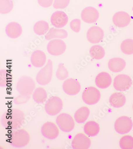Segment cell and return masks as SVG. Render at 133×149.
Segmentation results:
<instances>
[{
    "label": "cell",
    "instance_id": "obj_14",
    "mask_svg": "<svg viewBox=\"0 0 133 149\" xmlns=\"http://www.w3.org/2000/svg\"><path fill=\"white\" fill-rule=\"evenodd\" d=\"M104 37L103 30L97 26H94L89 28L87 31V39L90 43L95 44L99 43Z\"/></svg>",
    "mask_w": 133,
    "mask_h": 149
},
{
    "label": "cell",
    "instance_id": "obj_8",
    "mask_svg": "<svg viewBox=\"0 0 133 149\" xmlns=\"http://www.w3.org/2000/svg\"><path fill=\"white\" fill-rule=\"evenodd\" d=\"M133 127L132 120L127 116H122L116 120L114 124L115 131L120 134L128 133Z\"/></svg>",
    "mask_w": 133,
    "mask_h": 149
},
{
    "label": "cell",
    "instance_id": "obj_19",
    "mask_svg": "<svg viewBox=\"0 0 133 149\" xmlns=\"http://www.w3.org/2000/svg\"><path fill=\"white\" fill-rule=\"evenodd\" d=\"M45 53L42 51L36 50L32 53L31 57V63L37 68L42 67L46 62Z\"/></svg>",
    "mask_w": 133,
    "mask_h": 149
},
{
    "label": "cell",
    "instance_id": "obj_34",
    "mask_svg": "<svg viewBox=\"0 0 133 149\" xmlns=\"http://www.w3.org/2000/svg\"><path fill=\"white\" fill-rule=\"evenodd\" d=\"M30 98L29 95H23L20 94L14 100V103L17 105H20L27 103L30 100Z\"/></svg>",
    "mask_w": 133,
    "mask_h": 149
},
{
    "label": "cell",
    "instance_id": "obj_3",
    "mask_svg": "<svg viewBox=\"0 0 133 149\" xmlns=\"http://www.w3.org/2000/svg\"><path fill=\"white\" fill-rule=\"evenodd\" d=\"M52 74L53 63L51 59H49L46 65L38 72L36 77V81L39 85H46L51 82Z\"/></svg>",
    "mask_w": 133,
    "mask_h": 149
},
{
    "label": "cell",
    "instance_id": "obj_6",
    "mask_svg": "<svg viewBox=\"0 0 133 149\" xmlns=\"http://www.w3.org/2000/svg\"><path fill=\"white\" fill-rule=\"evenodd\" d=\"M8 124L12 129L16 130L19 129L23 125L25 120V114L23 111L18 109H14L7 117Z\"/></svg>",
    "mask_w": 133,
    "mask_h": 149
},
{
    "label": "cell",
    "instance_id": "obj_38",
    "mask_svg": "<svg viewBox=\"0 0 133 149\" xmlns=\"http://www.w3.org/2000/svg\"></svg>",
    "mask_w": 133,
    "mask_h": 149
},
{
    "label": "cell",
    "instance_id": "obj_13",
    "mask_svg": "<svg viewBox=\"0 0 133 149\" xmlns=\"http://www.w3.org/2000/svg\"><path fill=\"white\" fill-rule=\"evenodd\" d=\"M91 141L83 133L77 134L72 141V148L74 149H87L91 146Z\"/></svg>",
    "mask_w": 133,
    "mask_h": 149
},
{
    "label": "cell",
    "instance_id": "obj_27",
    "mask_svg": "<svg viewBox=\"0 0 133 149\" xmlns=\"http://www.w3.org/2000/svg\"><path fill=\"white\" fill-rule=\"evenodd\" d=\"M89 53L92 58L96 60L102 59L105 55L104 49L99 45L93 46L90 48Z\"/></svg>",
    "mask_w": 133,
    "mask_h": 149
},
{
    "label": "cell",
    "instance_id": "obj_7",
    "mask_svg": "<svg viewBox=\"0 0 133 149\" xmlns=\"http://www.w3.org/2000/svg\"><path fill=\"white\" fill-rule=\"evenodd\" d=\"M101 94L100 91L94 87L86 88L82 94L84 102L87 105H94L100 100Z\"/></svg>",
    "mask_w": 133,
    "mask_h": 149
},
{
    "label": "cell",
    "instance_id": "obj_31",
    "mask_svg": "<svg viewBox=\"0 0 133 149\" xmlns=\"http://www.w3.org/2000/svg\"><path fill=\"white\" fill-rule=\"evenodd\" d=\"M120 146L123 149H133V137L130 135L123 136L120 141Z\"/></svg>",
    "mask_w": 133,
    "mask_h": 149
},
{
    "label": "cell",
    "instance_id": "obj_22",
    "mask_svg": "<svg viewBox=\"0 0 133 149\" xmlns=\"http://www.w3.org/2000/svg\"><path fill=\"white\" fill-rule=\"evenodd\" d=\"M109 102L112 106L115 108H120L126 103V97L123 93L116 92L111 95Z\"/></svg>",
    "mask_w": 133,
    "mask_h": 149
},
{
    "label": "cell",
    "instance_id": "obj_37",
    "mask_svg": "<svg viewBox=\"0 0 133 149\" xmlns=\"http://www.w3.org/2000/svg\"><path fill=\"white\" fill-rule=\"evenodd\" d=\"M38 1L39 5L42 7L48 8L52 5L53 0H38Z\"/></svg>",
    "mask_w": 133,
    "mask_h": 149
},
{
    "label": "cell",
    "instance_id": "obj_33",
    "mask_svg": "<svg viewBox=\"0 0 133 149\" xmlns=\"http://www.w3.org/2000/svg\"><path fill=\"white\" fill-rule=\"evenodd\" d=\"M70 0H54V8L55 9H63L68 6Z\"/></svg>",
    "mask_w": 133,
    "mask_h": 149
},
{
    "label": "cell",
    "instance_id": "obj_4",
    "mask_svg": "<svg viewBox=\"0 0 133 149\" xmlns=\"http://www.w3.org/2000/svg\"><path fill=\"white\" fill-rule=\"evenodd\" d=\"M56 123L61 130L64 132H70L75 127L73 118L67 113H62L58 115L56 117Z\"/></svg>",
    "mask_w": 133,
    "mask_h": 149
},
{
    "label": "cell",
    "instance_id": "obj_23",
    "mask_svg": "<svg viewBox=\"0 0 133 149\" xmlns=\"http://www.w3.org/2000/svg\"><path fill=\"white\" fill-rule=\"evenodd\" d=\"M84 132L89 136L93 137L99 134L100 130L99 124L94 121L87 122L84 126Z\"/></svg>",
    "mask_w": 133,
    "mask_h": 149
},
{
    "label": "cell",
    "instance_id": "obj_35",
    "mask_svg": "<svg viewBox=\"0 0 133 149\" xmlns=\"http://www.w3.org/2000/svg\"><path fill=\"white\" fill-rule=\"evenodd\" d=\"M71 29L75 32H79L81 27V21L79 19H76L72 20L70 22Z\"/></svg>",
    "mask_w": 133,
    "mask_h": 149
},
{
    "label": "cell",
    "instance_id": "obj_5",
    "mask_svg": "<svg viewBox=\"0 0 133 149\" xmlns=\"http://www.w3.org/2000/svg\"><path fill=\"white\" fill-rule=\"evenodd\" d=\"M63 103L62 99L57 96L51 97L48 99L45 105L46 112L51 116L59 113L63 109Z\"/></svg>",
    "mask_w": 133,
    "mask_h": 149
},
{
    "label": "cell",
    "instance_id": "obj_26",
    "mask_svg": "<svg viewBox=\"0 0 133 149\" xmlns=\"http://www.w3.org/2000/svg\"><path fill=\"white\" fill-rule=\"evenodd\" d=\"M47 97L48 94L46 90L42 87L36 88L32 95V98L34 101L39 104L44 103Z\"/></svg>",
    "mask_w": 133,
    "mask_h": 149
},
{
    "label": "cell",
    "instance_id": "obj_16",
    "mask_svg": "<svg viewBox=\"0 0 133 149\" xmlns=\"http://www.w3.org/2000/svg\"><path fill=\"white\" fill-rule=\"evenodd\" d=\"M68 16L64 12L57 11L52 14L51 22L56 28H61L65 26L68 22Z\"/></svg>",
    "mask_w": 133,
    "mask_h": 149
},
{
    "label": "cell",
    "instance_id": "obj_15",
    "mask_svg": "<svg viewBox=\"0 0 133 149\" xmlns=\"http://www.w3.org/2000/svg\"><path fill=\"white\" fill-rule=\"evenodd\" d=\"M99 14L94 8L88 7L84 8L81 13V18L87 23H94L99 19Z\"/></svg>",
    "mask_w": 133,
    "mask_h": 149
},
{
    "label": "cell",
    "instance_id": "obj_12",
    "mask_svg": "<svg viewBox=\"0 0 133 149\" xmlns=\"http://www.w3.org/2000/svg\"><path fill=\"white\" fill-rule=\"evenodd\" d=\"M132 82L131 78L129 76L126 74H120L114 78L113 85L117 90L126 91L130 88Z\"/></svg>",
    "mask_w": 133,
    "mask_h": 149
},
{
    "label": "cell",
    "instance_id": "obj_2",
    "mask_svg": "<svg viewBox=\"0 0 133 149\" xmlns=\"http://www.w3.org/2000/svg\"><path fill=\"white\" fill-rule=\"evenodd\" d=\"M35 86V83L32 78L23 76L18 80L16 89L20 94L30 96L33 93Z\"/></svg>",
    "mask_w": 133,
    "mask_h": 149
},
{
    "label": "cell",
    "instance_id": "obj_17",
    "mask_svg": "<svg viewBox=\"0 0 133 149\" xmlns=\"http://www.w3.org/2000/svg\"><path fill=\"white\" fill-rule=\"evenodd\" d=\"M112 20L115 26L123 28L127 26L130 23L131 17L126 12L120 11L114 15Z\"/></svg>",
    "mask_w": 133,
    "mask_h": 149
},
{
    "label": "cell",
    "instance_id": "obj_29",
    "mask_svg": "<svg viewBox=\"0 0 133 149\" xmlns=\"http://www.w3.org/2000/svg\"><path fill=\"white\" fill-rule=\"evenodd\" d=\"M13 8L12 0H0V13L3 14L8 13Z\"/></svg>",
    "mask_w": 133,
    "mask_h": 149
},
{
    "label": "cell",
    "instance_id": "obj_32",
    "mask_svg": "<svg viewBox=\"0 0 133 149\" xmlns=\"http://www.w3.org/2000/svg\"><path fill=\"white\" fill-rule=\"evenodd\" d=\"M69 73L63 64L60 63L56 73V78L60 80H64L68 77Z\"/></svg>",
    "mask_w": 133,
    "mask_h": 149
},
{
    "label": "cell",
    "instance_id": "obj_30",
    "mask_svg": "<svg viewBox=\"0 0 133 149\" xmlns=\"http://www.w3.org/2000/svg\"><path fill=\"white\" fill-rule=\"evenodd\" d=\"M121 49L122 52L126 55L133 54V40L127 39L124 40L121 45Z\"/></svg>",
    "mask_w": 133,
    "mask_h": 149
},
{
    "label": "cell",
    "instance_id": "obj_36",
    "mask_svg": "<svg viewBox=\"0 0 133 149\" xmlns=\"http://www.w3.org/2000/svg\"><path fill=\"white\" fill-rule=\"evenodd\" d=\"M7 72L5 70H1L0 71V86H5L7 84Z\"/></svg>",
    "mask_w": 133,
    "mask_h": 149
},
{
    "label": "cell",
    "instance_id": "obj_20",
    "mask_svg": "<svg viewBox=\"0 0 133 149\" xmlns=\"http://www.w3.org/2000/svg\"><path fill=\"white\" fill-rule=\"evenodd\" d=\"M5 31L6 34L10 38H17L21 35L22 28L18 23L12 22L7 25Z\"/></svg>",
    "mask_w": 133,
    "mask_h": 149
},
{
    "label": "cell",
    "instance_id": "obj_9",
    "mask_svg": "<svg viewBox=\"0 0 133 149\" xmlns=\"http://www.w3.org/2000/svg\"><path fill=\"white\" fill-rule=\"evenodd\" d=\"M41 134L44 138L49 140H54L59 134L58 127L54 123L48 121L42 125L41 129Z\"/></svg>",
    "mask_w": 133,
    "mask_h": 149
},
{
    "label": "cell",
    "instance_id": "obj_24",
    "mask_svg": "<svg viewBox=\"0 0 133 149\" xmlns=\"http://www.w3.org/2000/svg\"><path fill=\"white\" fill-rule=\"evenodd\" d=\"M90 113V110L87 107H80L76 111L74 115L75 121L79 124L84 123L89 117Z\"/></svg>",
    "mask_w": 133,
    "mask_h": 149
},
{
    "label": "cell",
    "instance_id": "obj_11",
    "mask_svg": "<svg viewBox=\"0 0 133 149\" xmlns=\"http://www.w3.org/2000/svg\"><path fill=\"white\" fill-rule=\"evenodd\" d=\"M63 89L66 94L72 96L79 93L81 90V85L76 79L69 78L63 83Z\"/></svg>",
    "mask_w": 133,
    "mask_h": 149
},
{
    "label": "cell",
    "instance_id": "obj_21",
    "mask_svg": "<svg viewBox=\"0 0 133 149\" xmlns=\"http://www.w3.org/2000/svg\"><path fill=\"white\" fill-rule=\"evenodd\" d=\"M125 61L120 58H114L111 59L108 63V67L111 71L119 72L122 71L126 67Z\"/></svg>",
    "mask_w": 133,
    "mask_h": 149
},
{
    "label": "cell",
    "instance_id": "obj_28",
    "mask_svg": "<svg viewBox=\"0 0 133 149\" xmlns=\"http://www.w3.org/2000/svg\"><path fill=\"white\" fill-rule=\"evenodd\" d=\"M49 24L44 21L41 20L36 23L34 26V31L36 34L39 36L45 34L49 30Z\"/></svg>",
    "mask_w": 133,
    "mask_h": 149
},
{
    "label": "cell",
    "instance_id": "obj_10",
    "mask_svg": "<svg viewBox=\"0 0 133 149\" xmlns=\"http://www.w3.org/2000/svg\"><path fill=\"white\" fill-rule=\"evenodd\" d=\"M66 45L63 40L56 39L51 40L48 43V52L53 56H59L64 53L66 50Z\"/></svg>",
    "mask_w": 133,
    "mask_h": 149
},
{
    "label": "cell",
    "instance_id": "obj_1",
    "mask_svg": "<svg viewBox=\"0 0 133 149\" xmlns=\"http://www.w3.org/2000/svg\"><path fill=\"white\" fill-rule=\"evenodd\" d=\"M30 139V134L27 130L24 129H16L12 132L10 143L14 147L23 148L29 143Z\"/></svg>",
    "mask_w": 133,
    "mask_h": 149
},
{
    "label": "cell",
    "instance_id": "obj_25",
    "mask_svg": "<svg viewBox=\"0 0 133 149\" xmlns=\"http://www.w3.org/2000/svg\"><path fill=\"white\" fill-rule=\"evenodd\" d=\"M68 36L67 31L65 30L52 28L46 35L45 37L46 40H51L54 38H66Z\"/></svg>",
    "mask_w": 133,
    "mask_h": 149
},
{
    "label": "cell",
    "instance_id": "obj_18",
    "mask_svg": "<svg viewBox=\"0 0 133 149\" xmlns=\"http://www.w3.org/2000/svg\"><path fill=\"white\" fill-rule=\"evenodd\" d=\"M112 81L111 76L106 72L100 73L96 76L95 79L96 85L101 89L106 88L109 87Z\"/></svg>",
    "mask_w": 133,
    "mask_h": 149
}]
</instances>
